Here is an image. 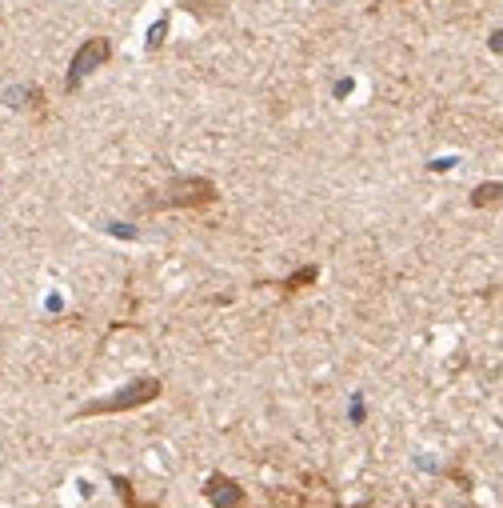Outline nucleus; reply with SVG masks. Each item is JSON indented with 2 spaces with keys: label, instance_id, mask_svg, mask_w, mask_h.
Instances as JSON below:
<instances>
[{
  "label": "nucleus",
  "instance_id": "obj_2",
  "mask_svg": "<svg viewBox=\"0 0 503 508\" xmlns=\"http://www.w3.org/2000/svg\"><path fill=\"white\" fill-rule=\"evenodd\" d=\"M216 200V185L204 181V176H180L172 185L164 188L160 205H172V208H196V205H208Z\"/></svg>",
  "mask_w": 503,
  "mask_h": 508
},
{
  "label": "nucleus",
  "instance_id": "obj_7",
  "mask_svg": "<svg viewBox=\"0 0 503 508\" xmlns=\"http://www.w3.org/2000/svg\"><path fill=\"white\" fill-rule=\"evenodd\" d=\"M316 280V268H304V273H296V277L288 280V292H296L299 284H312Z\"/></svg>",
  "mask_w": 503,
  "mask_h": 508
},
{
  "label": "nucleus",
  "instance_id": "obj_5",
  "mask_svg": "<svg viewBox=\"0 0 503 508\" xmlns=\"http://www.w3.org/2000/svg\"><path fill=\"white\" fill-rule=\"evenodd\" d=\"M503 200V185H480L471 192V205L476 208H487V205H500Z\"/></svg>",
  "mask_w": 503,
  "mask_h": 508
},
{
  "label": "nucleus",
  "instance_id": "obj_8",
  "mask_svg": "<svg viewBox=\"0 0 503 508\" xmlns=\"http://www.w3.org/2000/svg\"><path fill=\"white\" fill-rule=\"evenodd\" d=\"M487 45H491V52H503V28H500V32H491V41H487Z\"/></svg>",
  "mask_w": 503,
  "mask_h": 508
},
{
  "label": "nucleus",
  "instance_id": "obj_4",
  "mask_svg": "<svg viewBox=\"0 0 503 508\" xmlns=\"http://www.w3.org/2000/svg\"><path fill=\"white\" fill-rule=\"evenodd\" d=\"M204 496L212 500L216 508H236L240 500H244V492H240V485H232L228 476H208V485H204Z\"/></svg>",
  "mask_w": 503,
  "mask_h": 508
},
{
  "label": "nucleus",
  "instance_id": "obj_3",
  "mask_svg": "<svg viewBox=\"0 0 503 508\" xmlns=\"http://www.w3.org/2000/svg\"><path fill=\"white\" fill-rule=\"evenodd\" d=\"M108 52H112V45L104 41V36H92V41H84V45L76 48V56H72V69H69V93L72 89H80V80L88 76V72H96L104 60H108Z\"/></svg>",
  "mask_w": 503,
  "mask_h": 508
},
{
  "label": "nucleus",
  "instance_id": "obj_6",
  "mask_svg": "<svg viewBox=\"0 0 503 508\" xmlns=\"http://www.w3.org/2000/svg\"><path fill=\"white\" fill-rule=\"evenodd\" d=\"M164 32H168V21L160 16V21L148 28V48H160V45H164Z\"/></svg>",
  "mask_w": 503,
  "mask_h": 508
},
{
  "label": "nucleus",
  "instance_id": "obj_1",
  "mask_svg": "<svg viewBox=\"0 0 503 508\" xmlns=\"http://www.w3.org/2000/svg\"><path fill=\"white\" fill-rule=\"evenodd\" d=\"M160 396V380H152V376H144V380H132V384H124L120 393L112 396H100V400H92L88 408L80 416H100V413H128V408H140V404H148V400H156Z\"/></svg>",
  "mask_w": 503,
  "mask_h": 508
}]
</instances>
